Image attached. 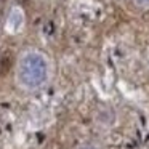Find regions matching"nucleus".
I'll return each mask as SVG.
<instances>
[{
	"mask_svg": "<svg viewBox=\"0 0 149 149\" xmlns=\"http://www.w3.org/2000/svg\"><path fill=\"white\" fill-rule=\"evenodd\" d=\"M21 77L27 85H37L45 79V64L39 56H27L21 68Z\"/></svg>",
	"mask_w": 149,
	"mask_h": 149,
	"instance_id": "f257e3e1",
	"label": "nucleus"
},
{
	"mask_svg": "<svg viewBox=\"0 0 149 149\" xmlns=\"http://www.w3.org/2000/svg\"><path fill=\"white\" fill-rule=\"evenodd\" d=\"M13 64V53L10 50H3L0 53V75L7 74Z\"/></svg>",
	"mask_w": 149,
	"mask_h": 149,
	"instance_id": "f03ea898",
	"label": "nucleus"
},
{
	"mask_svg": "<svg viewBox=\"0 0 149 149\" xmlns=\"http://www.w3.org/2000/svg\"><path fill=\"white\" fill-rule=\"evenodd\" d=\"M7 2L8 0H0V16L5 13V7H7Z\"/></svg>",
	"mask_w": 149,
	"mask_h": 149,
	"instance_id": "7ed1b4c3",
	"label": "nucleus"
},
{
	"mask_svg": "<svg viewBox=\"0 0 149 149\" xmlns=\"http://www.w3.org/2000/svg\"><path fill=\"white\" fill-rule=\"evenodd\" d=\"M138 3H141V5H149V0H136Z\"/></svg>",
	"mask_w": 149,
	"mask_h": 149,
	"instance_id": "20e7f679",
	"label": "nucleus"
},
{
	"mask_svg": "<svg viewBox=\"0 0 149 149\" xmlns=\"http://www.w3.org/2000/svg\"><path fill=\"white\" fill-rule=\"evenodd\" d=\"M85 149H98V148H85Z\"/></svg>",
	"mask_w": 149,
	"mask_h": 149,
	"instance_id": "39448f33",
	"label": "nucleus"
},
{
	"mask_svg": "<svg viewBox=\"0 0 149 149\" xmlns=\"http://www.w3.org/2000/svg\"><path fill=\"white\" fill-rule=\"evenodd\" d=\"M23 2H24V3H27V2H29V0H23Z\"/></svg>",
	"mask_w": 149,
	"mask_h": 149,
	"instance_id": "423d86ee",
	"label": "nucleus"
}]
</instances>
